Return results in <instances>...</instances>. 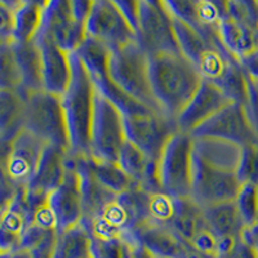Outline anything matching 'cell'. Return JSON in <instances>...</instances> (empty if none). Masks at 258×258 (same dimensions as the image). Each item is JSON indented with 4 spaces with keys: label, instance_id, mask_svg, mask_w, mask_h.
<instances>
[{
    "label": "cell",
    "instance_id": "cell-28",
    "mask_svg": "<svg viewBox=\"0 0 258 258\" xmlns=\"http://www.w3.org/2000/svg\"><path fill=\"white\" fill-rule=\"evenodd\" d=\"M26 98L16 91L0 89V142H11L25 129Z\"/></svg>",
    "mask_w": 258,
    "mask_h": 258
},
{
    "label": "cell",
    "instance_id": "cell-34",
    "mask_svg": "<svg viewBox=\"0 0 258 258\" xmlns=\"http://www.w3.org/2000/svg\"><path fill=\"white\" fill-rule=\"evenodd\" d=\"M176 203L174 199L165 192H149L147 213L149 223L170 226L174 216Z\"/></svg>",
    "mask_w": 258,
    "mask_h": 258
},
{
    "label": "cell",
    "instance_id": "cell-44",
    "mask_svg": "<svg viewBox=\"0 0 258 258\" xmlns=\"http://www.w3.org/2000/svg\"><path fill=\"white\" fill-rule=\"evenodd\" d=\"M0 258H34L32 253L27 249H17L6 254H0Z\"/></svg>",
    "mask_w": 258,
    "mask_h": 258
},
{
    "label": "cell",
    "instance_id": "cell-22",
    "mask_svg": "<svg viewBox=\"0 0 258 258\" xmlns=\"http://www.w3.org/2000/svg\"><path fill=\"white\" fill-rule=\"evenodd\" d=\"M69 151L62 147L48 145L41 156L40 164L36 169L35 174L26 186L30 192L41 194L49 197L63 182L66 168H68Z\"/></svg>",
    "mask_w": 258,
    "mask_h": 258
},
{
    "label": "cell",
    "instance_id": "cell-43",
    "mask_svg": "<svg viewBox=\"0 0 258 258\" xmlns=\"http://www.w3.org/2000/svg\"><path fill=\"white\" fill-rule=\"evenodd\" d=\"M243 239L245 240V243L249 244L253 249L257 252L258 250V221L254 225L249 226V227H245L243 232Z\"/></svg>",
    "mask_w": 258,
    "mask_h": 258
},
{
    "label": "cell",
    "instance_id": "cell-16",
    "mask_svg": "<svg viewBox=\"0 0 258 258\" xmlns=\"http://www.w3.org/2000/svg\"><path fill=\"white\" fill-rule=\"evenodd\" d=\"M41 30L68 53L77 52L87 39L85 24L74 15L71 0H48Z\"/></svg>",
    "mask_w": 258,
    "mask_h": 258
},
{
    "label": "cell",
    "instance_id": "cell-11",
    "mask_svg": "<svg viewBox=\"0 0 258 258\" xmlns=\"http://www.w3.org/2000/svg\"><path fill=\"white\" fill-rule=\"evenodd\" d=\"M137 43L147 53H181L173 21L163 0H140Z\"/></svg>",
    "mask_w": 258,
    "mask_h": 258
},
{
    "label": "cell",
    "instance_id": "cell-17",
    "mask_svg": "<svg viewBox=\"0 0 258 258\" xmlns=\"http://www.w3.org/2000/svg\"><path fill=\"white\" fill-rule=\"evenodd\" d=\"M52 211L56 216L58 232L82 222L83 198L80 179L74 160L69 156L63 182L49 195Z\"/></svg>",
    "mask_w": 258,
    "mask_h": 258
},
{
    "label": "cell",
    "instance_id": "cell-41",
    "mask_svg": "<svg viewBox=\"0 0 258 258\" xmlns=\"http://www.w3.org/2000/svg\"><path fill=\"white\" fill-rule=\"evenodd\" d=\"M217 258H258V254L252 246L245 243V240L241 238L238 243L235 244L232 249Z\"/></svg>",
    "mask_w": 258,
    "mask_h": 258
},
{
    "label": "cell",
    "instance_id": "cell-2",
    "mask_svg": "<svg viewBox=\"0 0 258 258\" xmlns=\"http://www.w3.org/2000/svg\"><path fill=\"white\" fill-rule=\"evenodd\" d=\"M149 58L150 82L159 109L177 123L204 79L182 53H161Z\"/></svg>",
    "mask_w": 258,
    "mask_h": 258
},
{
    "label": "cell",
    "instance_id": "cell-26",
    "mask_svg": "<svg viewBox=\"0 0 258 258\" xmlns=\"http://www.w3.org/2000/svg\"><path fill=\"white\" fill-rule=\"evenodd\" d=\"M220 38L230 54L243 61L258 49V34L248 25L241 24L225 12L220 24Z\"/></svg>",
    "mask_w": 258,
    "mask_h": 258
},
{
    "label": "cell",
    "instance_id": "cell-38",
    "mask_svg": "<svg viewBox=\"0 0 258 258\" xmlns=\"http://www.w3.org/2000/svg\"><path fill=\"white\" fill-rule=\"evenodd\" d=\"M56 234H58V231H56V230H45L43 227H40V226L29 223L26 230H25L24 236H22V240H21L20 249H35L36 246L40 245L49 236Z\"/></svg>",
    "mask_w": 258,
    "mask_h": 258
},
{
    "label": "cell",
    "instance_id": "cell-6",
    "mask_svg": "<svg viewBox=\"0 0 258 258\" xmlns=\"http://www.w3.org/2000/svg\"><path fill=\"white\" fill-rule=\"evenodd\" d=\"M75 53L79 56L88 71L97 92L114 103L123 112L124 116H133V115L147 114L153 111L125 93L112 80L109 71L110 50L103 47L101 43L87 38Z\"/></svg>",
    "mask_w": 258,
    "mask_h": 258
},
{
    "label": "cell",
    "instance_id": "cell-5",
    "mask_svg": "<svg viewBox=\"0 0 258 258\" xmlns=\"http://www.w3.org/2000/svg\"><path fill=\"white\" fill-rule=\"evenodd\" d=\"M109 71L125 93L150 110L163 114L151 89L150 58L137 41L110 53Z\"/></svg>",
    "mask_w": 258,
    "mask_h": 258
},
{
    "label": "cell",
    "instance_id": "cell-37",
    "mask_svg": "<svg viewBox=\"0 0 258 258\" xmlns=\"http://www.w3.org/2000/svg\"><path fill=\"white\" fill-rule=\"evenodd\" d=\"M16 4L17 0H0V40L13 41Z\"/></svg>",
    "mask_w": 258,
    "mask_h": 258
},
{
    "label": "cell",
    "instance_id": "cell-9",
    "mask_svg": "<svg viewBox=\"0 0 258 258\" xmlns=\"http://www.w3.org/2000/svg\"><path fill=\"white\" fill-rule=\"evenodd\" d=\"M192 136L176 132L170 138L158 163V174L163 192L173 199L191 195Z\"/></svg>",
    "mask_w": 258,
    "mask_h": 258
},
{
    "label": "cell",
    "instance_id": "cell-35",
    "mask_svg": "<svg viewBox=\"0 0 258 258\" xmlns=\"http://www.w3.org/2000/svg\"><path fill=\"white\" fill-rule=\"evenodd\" d=\"M235 204L245 227L254 225L258 221V186L252 183L241 185Z\"/></svg>",
    "mask_w": 258,
    "mask_h": 258
},
{
    "label": "cell",
    "instance_id": "cell-13",
    "mask_svg": "<svg viewBox=\"0 0 258 258\" xmlns=\"http://www.w3.org/2000/svg\"><path fill=\"white\" fill-rule=\"evenodd\" d=\"M124 121L126 140L158 163L170 138L178 132L176 121L155 111L124 116Z\"/></svg>",
    "mask_w": 258,
    "mask_h": 258
},
{
    "label": "cell",
    "instance_id": "cell-40",
    "mask_svg": "<svg viewBox=\"0 0 258 258\" xmlns=\"http://www.w3.org/2000/svg\"><path fill=\"white\" fill-rule=\"evenodd\" d=\"M116 6L119 7V9L121 11V13L124 15V17L126 18L131 26L133 27V30L137 34L138 29V13H140V0H135V2H131V0H115Z\"/></svg>",
    "mask_w": 258,
    "mask_h": 258
},
{
    "label": "cell",
    "instance_id": "cell-3",
    "mask_svg": "<svg viewBox=\"0 0 258 258\" xmlns=\"http://www.w3.org/2000/svg\"><path fill=\"white\" fill-rule=\"evenodd\" d=\"M71 79L62 94L71 158H87L91 154V126L97 89L77 53H70Z\"/></svg>",
    "mask_w": 258,
    "mask_h": 258
},
{
    "label": "cell",
    "instance_id": "cell-19",
    "mask_svg": "<svg viewBox=\"0 0 258 258\" xmlns=\"http://www.w3.org/2000/svg\"><path fill=\"white\" fill-rule=\"evenodd\" d=\"M231 103L217 85L203 80L199 91L177 119L178 131L191 135L202 124Z\"/></svg>",
    "mask_w": 258,
    "mask_h": 258
},
{
    "label": "cell",
    "instance_id": "cell-4",
    "mask_svg": "<svg viewBox=\"0 0 258 258\" xmlns=\"http://www.w3.org/2000/svg\"><path fill=\"white\" fill-rule=\"evenodd\" d=\"M181 53L197 68L204 80L213 83L222 91L238 71L243 70L239 59L221 45L213 44L179 18L170 15Z\"/></svg>",
    "mask_w": 258,
    "mask_h": 258
},
{
    "label": "cell",
    "instance_id": "cell-36",
    "mask_svg": "<svg viewBox=\"0 0 258 258\" xmlns=\"http://www.w3.org/2000/svg\"><path fill=\"white\" fill-rule=\"evenodd\" d=\"M238 177L241 185L252 183L258 186V144L241 146Z\"/></svg>",
    "mask_w": 258,
    "mask_h": 258
},
{
    "label": "cell",
    "instance_id": "cell-42",
    "mask_svg": "<svg viewBox=\"0 0 258 258\" xmlns=\"http://www.w3.org/2000/svg\"><path fill=\"white\" fill-rule=\"evenodd\" d=\"M244 70L252 79L258 80V49L241 61Z\"/></svg>",
    "mask_w": 258,
    "mask_h": 258
},
{
    "label": "cell",
    "instance_id": "cell-24",
    "mask_svg": "<svg viewBox=\"0 0 258 258\" xmlns=\"http://www.w3.org/2000/svg\"><path fill=\"white\" fill-rule=\"evenodd\" d=\"M15 50L16 61L20 69L22 78V89L21 93L25 98L35 92L45 91L44 78H43V64H41V54L36 41L20 44L12 41Z\"/></svg>",
    "mask_w": 258,
    "mask_h": 258
},
{
    "label": "cell",
    "instance_id": "cell-39",
    "mask_svg": "<svg viewBox=\"0 0 258 258\" xmlns=\"http://www.w3.org/2000/svg\"><path fill=\"white\" fill-rule=\"evenodd\" d=\"M248 75V74H246ZM248 103H246V111L250 119L254 132L258 137V80L252 79L248 75Z\"/></svg>",
    "mask_w": 258,
    "mask_h": 258
},
{
    "label": "cell",
    "instance_id": "cell-8",
    "mask_svg": "<svg viewBox=\"0 0 258 258\" xmlns=\"http://www.w3.org/2000/svg\"><path fill=\"white\" fill-rule=\"evenodd\" d=\"M126 141L125 121L120 110L97 92L91 126V154L97 160L117 163Z\"/></svg>",
    "mask_w": 258,
    "mask_h": 258
},
{
    "label": "cell",
    "instance_id": "cell-27",
    "mask_svg": "<svg viewBox=\"0 0 258 258\" xmlns=\"http://www.w3.org/2000/svg\"><path fill=\"white\" fill-rule=\"evenodd\" d=\"M45 7L47 2L17 0L15 8L13 41L26 44L35 40L43 27Z\"/></svg>",
    "mask_w": 258,
    "mask_h": 258
},
{
    "label": "cell",
    "instance_id": "cell-10",
    "mask_svg": "<svg viewBox=\"0 0 258 258\" xmlns=\"http://www.w3.org/2000/svg\"><path fill=\"white\" fill-rule=\"evenodd\" d=\"M47 142L27 129L18 133L11 142H0L2 177L17 188L26 187L35 174Z\"/></svg>",
    "mask_w": 258,
    "mask_h": 258
},
{
    "label": "cell",
    "instance_id": "cell-15",
    "mask_svg": "<svg viewBox=\"0 0 258 258\" xmlns=\"http://www.w3.org/2000/svg\"><path fill=\"white\" fill-rule=\"evenodd\" d=\"M192 137H211L234 142L240 146L258 144L246 107L231 102L191 133Z\"/></svg>",
    "mask_w": 258,
    "mask_h": 258
},
{
    "label": "cell",
    "instance_id": "cell-25",
    "mask_svg": "<svg viewBox=\"0 0 258 258\" xmlns=\"http://www.w3.org/2000/svg\"><path fill=\"white\" fill-rule=\"evenodd\" d=\"M27 217L25 213L21 191L7 206L2 207L0 217V254L20 249L21 240L27 227Z\"/></svg>",
    "mask_w": 258,
    "mask_h": 258
},
{
    "label": "cell",
    "instance_id": "cell-29",
    "mask_svg": "<svg viewBox=\"0 0 258 258\" xmlns=\"http://www.w3.org/2000/svg\"><path fill=\"white\" fill-rule=\"evenodd\" d=\"M209 229L218 239L227 236H241L245 230L238 207L234 202H225L204 208Z\"/></svg>",
    "mask_w": 258,
    "mask_h": 258
},
{
    "label": "cell",
    "instance_id": "cell-12",
    "mask_svg": "<svg viewBox=\"0 0 258 258\" xmlns=\"http://www.w3.org/2000/svg\"><path fill=\"white\" fill-rule=\"evenodd\" d=\"M85 32L87 38L101 43L110 53L137 41V34L115 0H93Z\"/></svg>",
    "mask_w": 258,
    "mask_h": 258
},
{
    "label": "cell",
    "instance_id": "cell-32",
    "mask_svg": "<svg viewBox=\"0 0 258 258\" xmlns=\"http://www.w3.org/2000/svg\"><path fill=\"white\" fill-rule=\"evenodd\" d=\"M0 89L16 92L22 89V78L12 41L0 40Z\"/></svg>",
    "mask_w": 258,
    "mask_h": 258
},
{
    "label": "cell",
    "instance_id": "cell-14",
    "mask_svg": "<svg viewBox=\"0 0 258 258\" xmlns=\"http://www.w3.org/2000/svg\"><path fill=\"white\" fill-rule=\"evenodd\" d=\"M169 15L182 20L213 44L225 48L220 38V24L226 12V2L209 0H163Z\"/></svg>",
    "mask_w": 258,
    "mask_h": 258
},
{
    "label": "cell",
    "instance_id": "cell-7",
    "mask_svg": "<svg viewBox=\"0 0 258 258\" xmlns=\"http://www.w3.org/2000/svg\"><path fill=\"white\" fill-rule=\"evenodd\" d=\"M25 129L48 145L70 150L68 123L62 97L47 91L35 92L26 98Z\"/></svg>",
    "mask_w": 258,
    "mask_h": 258
},
{
    "label": "cell",
    "instance_id": "cell-20",
    "mask_svg": "<svg viewBox=\"0 0 258 258\" xmlns=\"http://www.w3.org/2000/svg\"><path fill=\"white\" fill-rule=\"evenodd\" d=\"M35 41L41 54L44 89L62 96L71 79L70 53L61 49L43 30H40Z\"/></svg>",
    "mask_w": 258,
    "mask_h": 258
},
{
    "label": "cell",
    "instance_id": "cell-30",
    "mask_svg": "<svg viewBox=\"0 0 258 258\" xmlns=\"http://www.w3.org/2000/svg\"><path fill=\"white\" fill-rule=\"evenodd\" d=\"M54 258H94L92 235L84 223L58 232Z\"/></svg>",
    "mask_w": 258,
    "mask_h": 258
},
{
    "label": "cell",
    "instance_id": "cell-33",
    "mask_svg": "<svg viewBox=\"0 0 258 258\" xmlns=\"http://www.w3.org/2000/svg\"><path fill=\"white\" fill-rule=\"evenodd\" d=\"M93 240L94 258H132L138 246L137 241L129 238L96 239Z\"/></svg>",
    "mask_w": 258,
    "mask_h": 258
},
{
    "label": "cell",
    "instance_id": "cell-18",
    "mask_svg": "<svg viewBox=\"0 0 258 258\" xmlns=\"http://www.w3.org/2000/svg\"><path fill=\"white\" fill-rule=\"evenodd\" d=\"M135 239L155 258H209L192 249L170 226L146 223L136 231Z\"/></svg>",
    "mask_w": 258,
    "mask_h": 258
},
{
    "label": "cell",
    "instance_id": "cell-31",
    "mask_svg": "<svg viewBox=\"0 0 258 258\" xmlns=\"http://www.w3.org/2000/svg\"><path fill=\"white\" fill-rule=\"evenodd\" d=\"M87 161H88L92 173L98 179L101 185L116 195H121L137 186L117 163L97 160L91 156H87Z\"/></svg>",
    "mask_w": 258,
    "mask_h": 258
},
{
    "label": "cell",
    "instance_id": "cell-23",
    "mask_svg": "<svg viewBox=\"0 0 258 258\" xmlns=\"http://www.w3.org/2000/svg\"><path fill=\"white\" fill-rule=\"evenodd\" d=\"M176 209L170 227L192 248L194 243L209 230L204 208L191 197L174 199Z\"/></svg>",
    "mask_w": 258,
    "mask_h": 258
},
{
    "label": "cell",
    "instance_id": "cell-1",
    "mask_svg": "<svg viewBox=\"0 0 258 258\" xmlns=\"http://www.w3.org/2000/svg\"><path fill=\"white\" fill-rule=\"evenodd\" d=\"M241 146L211 137H192L191 195L206 207L234 202L241 183L238 177Z\"/></svg>",
    "mask_w": 258,
    "mask_h": 258
},
{
    "label": "cell",
    "instance_id": "cell-21",
    "mask_svg": "<svg viewBox=\"0 0 258 258\" xmlns=\"http://www.w3.org/2000/svg\"><path fill=\"white\" fill-rule=\"evenodd\" d=\"M71 159L74 160L80 179V190H82L83 198L82 222L84 225H89L102 213L103 209L109 206L112 200L116 199L117 195L101 185L98 179L93 176L87 158Z\"/></svg>",
    "mask_w": 258,
    "mask_h": 258
}]
</instances>
